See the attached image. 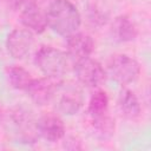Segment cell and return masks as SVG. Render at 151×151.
Listing matches in <instances>:
<instances>
[{
    "label": "cell",
    "instance_id": "cell-1",
    "mask_svg": "<svg viewBox=\"0 0 151 151\" xmlns=\"http://www.w3.org/2000/svg\"><path fill=\"white\" fill-rule=\"evenodd\" d=\"M47 26L63 37L77 32L81 24L78 8L70 0H53L46 11Z\"/></svg>",
    "mask_w": 151,
    "mask_h": 151
},
{
    "label": "cell",
    "instance_id": "cell-2",
    "mask_svg": "<svg viewBox=\"0 0 151 151\" xmlns=\"http://www.w3.org/2000/svg\"><path fill=\"white\" fill-rule=\"evenodd\" d=\"M34 63L45 76L59 78L68 71L71 66V58L67 53L58 48L42 46L37 51Z\"/></svg>",
    "mask_w": 151,
    "mask_h": 151
},
{
    "label": "cell",
    "instance_id": "cell-3",
    "mask_svg": "<svg viewBox=\"0 0 151 151\" xmlns=\"http://www.w3.org/2000/svg\"><path fill=\"white\" fill-rule=\"evenodd\" d=\"M111 77L122 85L136 81L140 74V66L138 61L126 54L113 55L107 64Z\"/></svg>",
    "mask_w": 151,
    "mask_h": 151
},
{
    "label": "cell",
    "instance_id": "cell-4",
    "mask_svg": "<svg viewBox=\"0 0 151 151\" xmlns=\"http://www.w3.org/2000/svg\"><path fill=\"white\" fill-rule=\"evenodd\" d=\"M12 122L15 127L18 138L21 143L34 144L38 142L39 132L37 127V120L33 114L22 107H17L12 112Z\"/></svg>",
    "mask_w": 151,
    "mask_h": 151
},
{
    "label": "cell",
    "instance_id": "cell-5",
    "mask_svg": "<svg viewBox=\"0 0 151 151\" xmlns=\"http://www.w3.org/2000/svg\"><path fill=\"white\" fill-rule=\"evenodd\" d=\"M74 73L79 83L87 87L99 86L106 77L105 70L101 64L90 57L80 59L74 64Z\"/></svg>",
    "mask_w": 151,
    "mask_h": 151
},
{
    "label": "cell",
    "instance_id": "cell-6",
    "mask_svg": "<svg viewBox=\"0 0 151 151\" xmlns=\"http://www.w3.org/2000/svg\"><path fill=\"white\" fill-rule=\"evenodd\" d=\"M34 44V35L27 28L13 29L6 39V48L14 59L25 58L32 50Z\"/></svg>",
    "mask_w": 151,
    "mask_h": 151
},
{
    "label": "cell",
    "instance_id": "cell-7",
    "mask_svg": "<svg viewBox=\"0 0 151 151\" xmlns=\"http://www.w3.org/2000/svg\"><path fill=\"white\" fill-rule=\"evenodd\" d=\"M55 94H59L57 99V109L60 113L67 116L76 114L83 105L81 93L76 86H66V84L59 81Z\"/></svg>",
    "mask_w": 151,
    "mask_h": 151
},
{
    "label": "cell",
    "instance_id": "cell-8",
    "mask_svg": "<svg viewBox=\"0 0 151 151\" xmlns=\"http://www.w3.org/2000/svg\"><path fill=\"white\" fill-rule=\"evenodd\" d=\"M54 79L55 78L47 76L38 79L33 78L32 83L26 90L33 103H35L37 105H46L54 98L59 85V81H55Z\"/></svg>",
    "mask_w": 151,
    "mask_h": 151
},
{
    "label": "cell",
    "instance_id": "cell-9",
    "mask_svg": "<svg viewBox=\"0 0 151 151\" xmlns=\"http://www.w3.org/2000/svg\"><path fill=\"white\" fill-rule=\"evenodd\" d=\"M39 136L48 142H58L65 137V124L54 113H45L37 120Z\"/></svg>",
    "mask_w": 151,
    "mask_h": 151
},
{
    "label": "cell",
    "instance_id": "cell-10",
    "mask_svg": "<svg viewBox=\"0 0 151 151\" xmlns=\"http://www.w3.org/2000/svg\"><path fill=\"white\" fill-rule=\"evenodd\" d=\"M66 48L71 60L78 61L92 54L94 51V41L88 34L74 32L67 37Z\"/></svg>",
    "mask_w": 151,
    "mask_h": 151
},
{
    "label": "cell",
    "instance_id": "cell-11",
    "mask_svg": "<svg viewBox=\"0 0 151 151\" xmlns=\"http://www.w3.org/2000/svg\"><path fill=\"white\" fill-rule=\"evenodd\" d=\"M20 21L25 28L34 33H42L47 28V18L46 12H44L39 6L31 4L21 9Z\"/></svg>",
    "mask_w": 151,
    "mask_h": 151
},
{
    "label": "cell",
    "instance_id": "cell-12",
    "mask_svg": "<svg viewBox=\"0 0 151 151\" xmlns=\"http://www.w3.org/2000/svg\"><path fill=\"white\" fill-rule=\"evenodd\" d=\"M118 107L125 119L134 120L139 117L142 107L136 93L129 88H123L118 97Z\"/></svg>",
    "mask_w": 151,
    "mask_h": 151
},
{
    "label": "cell",
    "instance_id": "cell-13",
    "mask_svg": "<svg viewBox=\"0 0 151 151\" xmlns=\"http://www.w3.org/2000/svg\"><path fill=\"white\" fill-rule=\"evenodd\" d=\"M112 33L117 40L127 42L132 41L138 35V28L136 24L127 15H119L113 20Z\"/></svg>",
    "mask_w": 151,
    "mask_h": 151
},
{
    "label": "cell",
    "instance_id": "cell-14",
    "mask_svg": "<svg viewBox=\"0 0 151 151\" xmlns=\"http://www.w3.org/2000/svg\"><path fill=\"white\" fill-rule=\"evenodd\" d=\"M7 76L12 87L21 91H26L33 80L31 73L20 66H12L11 68H8Z\"/></svg>",
    "mask_w": 151,
    "mask_h": 151
},
{
    "label": "cell",
    "instance_id": "cell-15",
    "mask_svg": "<svg viewBox=\"0 0 151 151\" xmlns=\"http://www.w3.org/2000/svg\"><path fill=\"white\" fill-rule=\"evenodd\" d=\"M92 125L97 131V134L101 138H110L116 130L114 118H112L109 114V112L92 117Z\"/></svg>",
    "mask_w": 151,
    "mask_h": 151
},
{
    "label": "cell",
    "instance_id": "cell-16",
    "mask_svg": "<svg viewBox=\"0 0 151 151\" xmlns=\"http://www.w3.org/2000/svg\"><path fill=\"white\" fill-rule=\"evenodd\" d=\"M109 97L105 91H96L88 101L87 111L91 117H96L109 112Z\"/></svg>",
    "mask_w": 151,
    "mask_h": 151
},
{
    "label": "cell",
    "instance_id": "cell-17",
    "mask_svg": "<svg viewBox=\"0 0 151 151\" xmlns=\"http://www.w3.org/2000/svg\"><path fill=\"white\" fill-rule=\"evenodd\" d=\"M106 19H107V17L104 13H101L99 9H97V8H91L90 9L88 20L92 21L93 24H96V25H104L106 22Z\"/></svg>",
    "mask_w": 151,
    "mask_h": 151
},
{
    "label": "cell",
    "instance_id": "cell-18",
    "mask_svg": "<svg viewBox=\"0 0 151 151\" xmlns=\"http://www.w3.org/2000/svg\"><path fill=\"white\" fill-rule=\"evenodd\" d=\"M8 6L12 7L13 9H24L26 6L34 4L35 0H6Z\"/></svg>",
    "mask_w": 151,
    "mask_h": 151
},
{
    "label": "cell",
    "instance_id": "cell-19",
    "mask_svg": "<svg viewBox=\"0 0 151 151\" xmlns=\"http://www.w3.org/2000/svg\"><path fill=\"white\" fill-rule=\"evenodd\" d=\"M64 146H65L66 149H68V150H79V149H81L79 142H77V140H74V139H72V138L65 140Z\"/></svg>",
    "mask_w": 151,
    "mask_h": 151
},
{
    "label": "cell",
    "instance_id": "cell-20",
    "mask_svg": "<svg viewBox=\"0 0 151 151\" xmlns=\"http://www.w3.org/2000/svg\"><path fill=\"white\" fill-rule=\"evenodd\" d=\"M2 117V113H1V107H0V118Z\"/></svg>",
    "mask_w": 151,
    "mask_h": 151
}]
</instances>
